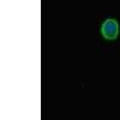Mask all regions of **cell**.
I'll list each match as a JSON object with an SVG mask.
<instances>
[{
    "label": "cell",
    "instance_id": "obj_1",
    "mask_svg": "<svg viewBox=\"0 0 120 120\" xmlns=\"http://www.w3.org/2000/svg\"><path fill=\"white\" fill-rule=\"evenodd\" d=\"M101 34L106 40H115L119 34V24L116 19L108 18L101 26Z\"/></svg>",
    "mask_w": 120,
    "mask_h": 120
}]
</instances>
